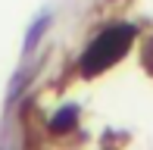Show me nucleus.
I'll return each instance as SVG.
<instances>
[{"label":"nucleus","mask_w":153,"mask_h":150,"mask_svg":"<svg viewBox=\"0 0 153 150\" xmlns=\"http://www.w3.org/2000/svg\"><path fill=\"white\" fill-rule=\"evenodd\" d=\"M134 35H137V28L131 22H116V25H109V28H103L100 35L88 44L85 56H81V63H78L81 75H85V78H94V75H100L103 69L116 66L125 56V50L131 47Z\"/></svg>","instance_id":"nucleus-1"},{"label":"nucleus","mask_w":153,"mask_h":150,"mask_svg":"<svg viewBox=\"0 0 153 150\" xmlns=\"http://www.w3.org/2000/svg\"><path fill=\"white\" fill-rule=\"evenodd\" d=\"M75 125H78V106H75V103L62 106L59 113L50 116V131L53 134H66V131H72Z\"/></svg>","instance_id":"nucleus-2"},{"label":"nucleus","mask_w":153,"mask_h":150,"mask_svg":"<svg viewBox=\"0 0 153 150\" xmlns=\"http://www.w3.org/2000/svg\"><path fill=\"white\" fill-rule=\"evenodd\" d=\"M47 25H50V13H41L38 19L31 22V28H28V35H25V53H31L34 47L41 44V38H44V31H47Z\"/></svg>","instance_id":"nucleus-3"},{"label":"nucleus","mask_w":153,"mask_h":150,"mask_svg":"<svg viewBox=\"0 0 153 150\" xmlns=\"http://www.w3.org/2000/svg\"><path fill=\"white\" fill-rule=\"evenodd\" d=\"M144 69L153 75V38L147 41V47H144Z\"/></svg>","instance_id":"nucleus-4"}]
</instances>
